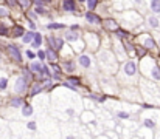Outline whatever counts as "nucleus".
<instances>
[{"label":"nucleus","mask_w":160,"mask_h":139,"mask_svg":"<svg viewBox=\"0 0 160 139\" xmlns=\"http://www.w3.org/2000/svg\"><path fill=\"white\" fill-rule=\"evenodd\" d=\"M140 70L148 79H151L154 82L160 81V67L152 57H149V56L143 57L142 62H140Z\"/></svg>","instance_id":"obj_1"},{"label":"nucleus","mask_w":160,"mask_h":139,"mask_svg":"<svg viewBox=\"0 0 160 139\" xmlns=\"http://www.w3.org/2000/svg\"><path fill=\"white\" fill-rule=\"evenodd\" d=\"M97 60H98V65L107 71V73H113L117 71V57L113 56V53H110L109 49H101L98 54H97Z\"/></svg>","instance_id":"obj_2"},{"label":"nucleus","mask_w":160,"mask_h":139,"mask_svg":"<svg viewBox=\"0 0 160 139\" xmlns=\"http://www.w3.org/2000/svg\"><path fill=\"white\" fill-rule=\"evenodd\" d=\"M137 74H138V65L134 60H128L123 63L121 71H120V77L123 79L124 84H134L137 81Z\"/></svg>","instance_id":"obj_3"},{"label":"nucleus","mask_w":160,"mask_h":139,"mask_svg":"<svg viewBox=\"0 0 160 139\" xmlns=\"http://www.w3.org/2000/svg\"><path fill=\"white\" fill-rule=\"evenodd\" d=\"M142 88L143 90H148V94L145 93V99L146 100H149V102H157V100H160V88L156 87L154 82L143 81L142 82Z\"/></svg>","instance_id":"obj_4"},{"label":"nucleus","mask_w":160,"mask_h":139,"mask_svg":"<svg viewBox=\"0 0 160 139\" xmlns=\"http://www.w3.org/2000/svg\"><path fill=\"white\" fill-rule=\"evenodd\" d=\"M121 23H123L126 28H134V26H137L138 23H142V17H140L137 12H134V11H126V12H123V16H121Z\"/></svg>","instance_id":"obj_5"},{"label":"nucleus","mask_w":160,"mask_h":139,"mask_svg":"<svg viewBox=\"0 0 160 139\" xmlns=\"http://www.w3.org/2000/svg\"><path fill=\"white\" fill-rule=\"evenodd\" d=\"M27 87H28V79L25 76H20L16 79V84H14V91L17 94H23L27 91Z\"/></svg>","instance_id":"obj_6"},{"label":"nucleus","mask_w":160,"mask_h":139,"mask_svg":"<svg viewBox=\"0 0 160 139\" xmlns=\"http://www.w3.org/2000/svg\"><path fill=\"white\" fill-rule=\"evenodd\" d=\"M78 63H79V67H82V68H86V70H90V68L93 67V59L90 57V54L82 53V54H79V57H78Z\"/></svg>","instance_id":"obj_7"},{"label":"nucleus","mask_w":160,"mask_h":139,"mask_svg":"<svg viewBox=\"0 0 160 139\" xmlns=\"http://www.w3.org/2000/svg\"><path fill=\"white\" fill-rule=\"evenodd\" d=\"M86 40H87V48L89 49H92V51H95L98 45H100V39H98V36L97 34H92V33H87L86 34Z\"/></svg>","instance_id":"obj_8"},{"label":"nucleus","mask_w":160,"mask_h":139,"mask_svg":"<svg viewBox=\"0 0 160 139\" xmlns=\"http://www.w3.org/2000/svg\"><path fill=\"white\" fill-rule=\"evenodd\" d=\"M138 40L142 42V45L145 46L146 49H154V48H156V42H154V39H152L149 34H143V36H140Z\"/></svg>","instance_id":"obj_9"},{"label":"nucleus","mask_w":160,"mask_h":139,"mask_svg":"<svg viewBox=\"0 0 160 139\" xmlns=\"http://www.w3.org/2000/svg\"><path fill=\"white\" fill-rule=\"evenodd\" d=\"M48 46L54 51H61L64 46V40L61 37H48Z\"/></svg>","instance_id":"obj_10"},{"label":"nucleus","mask_w":160,"mask_h":139,"mask_svg":"<svg viewBox=\"0 0 160 139\" xmlns=\"http://www.w3.org/2000/svg\"><path fill=\"white\" fill-rule=\"evenodd\" d=\"M65 40L70 44V45H73V44H76L78 40H79V34H78V30H70V31H67L65 33Z\"/></svg>","instance_id":"obj_11"},{"label":"nucleus","mask_w":160,"mask_h":139,"mask_svg":"<svg viewBox=\"0 0 160 139\" xmlns=\"http://www.w3.org/2000/svg\"><path fill=\"white\" fill-rule=\"evenodd\" d=\"M8 53L16 62H22V54H20L19 48L16 45H8Z\"/></svg>","instance_id":"obj_12"},{"label":"nucleus","mask_w":160,"mask_h":139,"mask_svg":"<svg viewBox=\"0 0 160 139\" xmlns=\"http://www.w3.org/2000/svg\"><path fill=\"white\" fill-rule=\"evenodd\" d=\"M143 127L148 128V130H156V128H157V122H156L151 116L145 114V116H143Z\"/></svg>","instance_id":"obj_13"},{"label":"nucleus","mask_w":160,"mask_h":139,"mask_svg":"<svg viewBox=\"0 0 160 139\" xmlns=\"http://www.w3.org/2000/svg\"><path fill=\"white\" fill-rule=\"evenodd\" d=\"M146 22H148V25H149L152 30H160V19L157 17V14H154V16H148Z\"/></svg>","instance_id":"obj_14"},{"label":"nucleus","mask_w":160,"mask_h":139,"mask_svg":"<svg viewBox=\"0 0 160 139\" xmlns=\"http://www.w3.org/2000/svg\"><path fill=\"white\" fill-rule=\"evenodd\" d=\"M86 20L89 22V23H92V25H98V23H101V19H100V16L98 14H93L92 11H89V12H86Z\"/></svg>","instance_id":"obj_15"},{"label":"nucleus","mask_w":160,"mask_h":139,"mask_svg":"<svg viewBox=\"0 0 160 139\" xmlns=\"http://www.w3.org/2000/svg\"><path fill=\"white\" fill-rule=\"evenodd\" d=\"M62 9L67 11V12L75 11V9H76V3H75V0H64V3H62Z\"/></svg>","instance_id":"obj_16"},{"label":"nucleus","mask_w":160,"mask_h":139,"mask_svg":"<svg viewBox=\"0 0 160 139\" xmlns=\"http://www.w3.org/2000/svg\"><path fill=\"white\" fill-rule=\"evenodd\" d=\"M31 45H33V48H36V49L42 46V36H41V33H34L33 40H31Z\"/></svg>","instance_id":"obj_17"},{"label":"nucleus","mask_w":160,"mask_h":139,"mask_svg":"<svg viewBox=\"0 0 160 139\" xmlns=\"http://www.w3.org/2000/svg\"><path fill=\"white\" fill-rule=\"evenodd\" d=\"M149 9L154 14H160V0H151L149 2Z\"/></svg>","instance_id":"obj_18"},{"label":"nucleus","mask_w":160,"mask_h":139,"mask_svg":"<svg viewBox=\"0 0 160 139\" xmlns=\"http://www.w3.org/2000/svg\"><path fill=\"white\" fill-rule=\"evenodd\" d=\"M41 70H42V63H41V62H38V60L31 62V65H30V71H31V73L41 74Z\"/></svg>","instance_id":"obj_19"},{"label":"nucleus","mask_w":160,"mask_h":139,"mask_svg":"<svg viewBox=\"0 0 160 139\" xmlns=\"http://www.w3.org/2000/svg\"><path fill=\"white\" fill-rule=\"evenodd\" d=\"M104 26H106V28H109L110 31H117V30H118V23H117L115 20H112V19H107V20H104Z\"/></svg>","instance_id":"obj_20"},{"label":"nucleus","mask_w":160,"mask_h":139,"mask_svg":"<svg viewBox=\"0 0 160 139\" xmlns=\"http://www.w3.org/2000/svg\"><path fill=\"white\" fill-rule=\"evenodd\" d=\"M42 90H44V85H42V84H39V82H36V84L31 87V91H30V94H31V96H38V94L42 91Z\"/></svg>","instance_id":"obj_21"},{"label":"nucleus","mask_w":160,"mask_h":139,"mask_svg":"<svg viewBox=\"0 0 160 139\" xmlns=\"http://www.w3.org/2000/svg\"><path fill=\"white\" fill-rule=\"evenodd\" d=\"M9 105H11L12 108H20V107L23 105V99H22V97H14V99L9 100Z\"/></svg>","instance_id":"obj_22"},{"label":"nucleus","mask_w":160,"mask_h":139,"mask_svg":"<svg viewBox=\"0 0 160 139\" xmlns=\"http://www.w3.org/2000/svg\"><path fill=\"white\" fill-rule=\"evenodd\" d=\"M64 70H65L67 73H73V71L76 70V67H75V62H73V60H67V62L64 63Z\"/></svg>","instance_id":"obj_23"},{"label":"nucleus","mask_w":160,"mask_h":139,"mask_svg":"<svg viewBox=\"0 0 160 139\" xmlns=\"http://www.w3.org/2000/svg\"><path fill=\"white\" fill-rule=\"evenodd\" d=\"M33 114V107L31 105H22V116H25V118H28V116H31Z\"/></svg>","instance_id":"obj_24"},{"label":"nucleus","mask_w":160,"mask_h":139,"mask_svg":"<svg viewBox=\"0 0 160 139\" xmlns=\"http://www.w3.org/2000/svg\"><path fill=\"white\" fill-rule=\"evenodd\" d=\"M33 36H34L33 31H30V33H23V34H22V42H23V44H31Z\"/></svg>","instance_id":"obj_25"},{"label":"nucleus","mask_w":160,"mask_h":139,"mask_svg":"<svg viewBox=\"0 0 160 139\" xmlns=\"http://www.w3.org/2000/svg\"><path fill=\"white\" fill-rule=\"evenodd\" d=\"M45 53H47V59H48V60H52V62H56V60H58V54H56L54 49L50 48V49H47Z\"/></svg>","instance_id":"obj_26"},{"label":"nucleus","mask_w":160,"mask_h":139,"mask_svg":"<svg viewBox=\"0 0 160 139\" xmlns=\"http://www.w3.org/2000/svg\"><path fill=\"white\" fill-rule=\"evenodd\" d=\"M82 121H84V122H92V121H95V116H93V113H90V111H86V113H82Z\"/></svg>","instance_id":"obj_27"},{"label":"nucleus","mask_w":160,"mask_h":139,"mask_svg":"<svg viewBox=\"0 0 160 139\" xmlns=\"http://www.w3.org/2000/svg\"><path fill=\"white\" fill-rule=\"evenodd\" d=\"M117 118L121 119V121H126V119L131 118V114H129L128 111H118V113H117Z\"/></svg>","instance_id":"obj_28"},{"label":"nucleus","mask_w":160,"mask_h":139,"mask_svg":"<svg viewBox=\"0 0 160 139\" xmlns=\"http://www.w3.org/2000/svg\"><path fill=\"white\" fill-rule=\"evenodd\" d=\"M97 5H98V0H87V8H89V11H93V9L97 8Z\"/></svg>","instance_id":"obj_29"},{"label":"nucleus","mask_w":160,"mask_h":139,"mask_svg":"<svg viewBox=\"0 0 160 139\" xmlns=\"http://www.w3.org/2000/svg\"><path fill=\"white\" fill-rule=\"evenodd\" d=\"M41 74H42V76H47V77H50V76H52V73H50L48 67H47V65H44V63H42V70H41Z\"/></svg>","instance_id":"obj_30"},{"label":"nucleus","mask_w":160,"mask_h":139,"mask_svg":"<svg viewBox=\"0 0 160 139\" xmlns=\"http://www.w3.org/2000/svg\"><path fill=\"white\" fill-rule=\"evenodd\" d=\"M65 28V25H62V23H52V25H48V30H64Z\"/></svg>","instance_id":"obj_31"},{"label":"nucleus","mask_w":160,"mask_h":139,"mask_svg":"<svg viewBox=\"0 0 160 139\" xmlns=\"http://www.w3.org/2000/svg\"><path fill=\"white\" fill-rule=\"evenodd\" d=\"M6 85H8V79H6L5 76H2V77H0V90H5Z\"/></svg>","instance_id":"obj_32"},{"label":"nucleus","mask_w":160,"mask_h":139,"mask_svg":"<svg viewBox=\"0 0 160 139\" xmlns=\"http://www.w3.org/2000/svg\"><path fill=\"white\" fill-rule=\"evenodd\" d=\"M19 3H20V6H22L23 9H28V8H30V5H31V2H30V0H19Z\"/></svg>","instance_id":"obj_33"},{"label":"nucleus","mask_w":160,"mask_h":139,"mask_svg":"<svg viewBox=\"0 0 160 139\" xmlns=\"http://www.w3.org/2000/svg\"><path fill=\"white\" fill-rule=\"evenodd\" d=\"M25 54H27V57H28V59H31V60H34V59H36V56H38V54H36L33 49H28Z\"/></svg>","instance_id":"obj_34"},{"label":"nucleus","mask_w":160,"mask_h":139,"mask_svg":"<svg viewBox=\"0 0 160 139\" xmlns=\"http://www.w3.org/2000/svg\"><path fill=\"white\" fill-rule=\"evenodd\" d=\"M22 34H23V28L16 26V28H14V36H22Z\"/></svg>","instance_id":"obj_35"},{"label":"nucleus","mask_w":160,"mask_h":139,"mask_svg":"<svg viewBox=\"0 0 160 139\" xmlns=\"http://www.w3.org/2000/svg\"><path fill=\"white\" fill-rule=\"evenodd\" d=\"M36 54H38V57H39L41 60H44V59H47V53H45V51H42V49H41V51H38Z\"/></svg>","instance_id":"obj_36"},{"label":"nucleus","mask_w":160,"mask_h":139,"mask_svg":"<svg viewBox=\"0 0 160 139\" xmlns=\"http://www.w3.org/2000/svg\"><path fill=\"white\" fill-rule=\"evenodd\" d=\"M27 127H28V130H36V128H38V124H36V122H28Z\"/></svg>","instance_id":"obj_37"},{"label":"nucleus","mask_w":160,"mask_h":139,"mask_svg":"<svg viewBox=\"0 0 160 139\" xmlns=\"http://www.w3.org/2000/svg\"><path fill=\"white\" fill-rule=\"evenodd\" d=\"M36 12H38V14H44V12H45L44 6H36Z\"/></svg>","instance_id":"obj_38"},{"label":"nucleus","mask_w":160,"mask_h":139,"mask_svg":"<svg viewBox=\"0 0 160 139\" xmlns=\"http://www.w3.org/2000/svg\"><path fill=\"white\" fill-rule=\"evenodd\" d=\"M0 16H8V9H5V8H0Z\"/></svg>","instance_id":"obj_39"},{"label":"nucleus","mask_w":160,"mask_h":139,"mask_svg":"<svg viewBox=\"0 0 160 139\" xmlns=\"http://www.w3.org/2000/svg\"><path fill=\"white\" fill-rule=\"evenodd\" d=\"M6 2H8L9 6H16V5H17V0H6Z\"/></svg>","instance_id":"obj_40"},{"label":"nucleus","mask_w":160,"mask_h":139,"mask_svg":"<svg viewBox=\"0 0 160 139\" xmlns=\"http://www.w3.org/2000/svg\"><path fill=\"white\" fill-rule=\"evenodd\" d=\"M0 34H8L6 28H5V26H2V25H0Z\"/></svg>","instance_id":"obj_41"},{"label":"nucleus","mask_w":160,"mask_h":139,"mask_svg":"<svg viewBox=\"0 0 160 139\" xmlns=\"http://www.w3.org/2000/svg\"><path fill=\"white\" fill-rule=\"evenodd\" d=\"M30 28H33V30H36V25H34L33 22H30Z\"/></svg>","instance_id":"obj_42"},{"label":"nucleus","mask_w":160,"mask_h":139,"mask_svg":"<svg viewBox=\"0 0 160 139\" xmlns=\"http://www.w3.org/2000/svg\"><path fill=\"white\" fill-rule=\"evenodd\" d=\"M134 2H135L137 5H140V3H142V0H134Z\"/></svg>","instance_id":"obj_43"},{"label":"nucleus","mask_w":160,"mask_h":139,"mask_svg":"<svg viewBox=\"0 0 160 139\" xmlns=\"http://www.w3.org/2000/svg\"><path fill=\"white\" fill-rule=\"evenodd\" d=\"M157 45H159V48H160V37L157 39Z\"/></svg>","instance_id":"obj_44"},{"label":"nucleus","mask_w":160,"mask_h":139,"mask_svg":"<svg viewBox=\"0 0 160 139\" xmlns=\"http://www.w3.org/2000/svg\"><path fill=\"white\" fill-rule=\"evenodd\" d=\"M44 2H52V0H44Z\"/></svg>","instance_id":"obj_45"},{"label":"nucleus","mask_w":160,"mask_h":139,"mask_svg":"<svg viewBox=\"0 0 160 139\" xmlns=\"http://www.w3.org/2000/svg\"><path fill=\"white\" fill-rule=\"evenodd\" d=\"M0 60H2V56H0Z\"/></svg>","instance_id":"obj_46"}]
</instances>
